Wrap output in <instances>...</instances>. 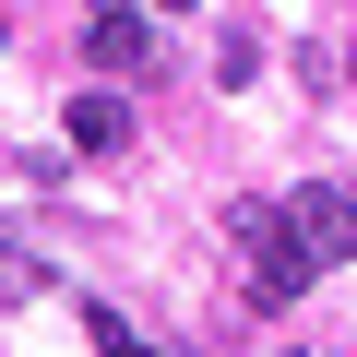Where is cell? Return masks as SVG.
<instances>
[{
	"label": "cell",
	"mask_w": 357,
	"mask_h": 357,
	"mask_svg": "<svg viewBox=\"0 0 357 357\" xmlns=\"http://www.w3.org/2000/svg\"><path fill=\"white\" fill-rule=\"evenodd\" d=\"M84 333H96V357H155V345H143V333H131L119 310H84Z\"/></svg>",
	"instance_id": "cell-5"
},
{
	"label": "cell",
	"mask_w": 357,
	"mask_h": 357,
	"mask_svg": "<svg viewBox=\"0 0 357 357\" xmlns=\"http://www.w3.org/2000/svg\"><path fill=\"white\" fill-rule=\"evenodd\" d=\"M72 155H131V96H72Z\"/></svg>",
	"instance_id": "cell-4"
},
{
	"label": "cell",
	"mask_w": 357,
	"mask_h": 357,
	"mask_svg": "<svg viewBox=\"0 0 357 357\" xmlns=\"http://www.w3.org/2000/svg\"><path fill=\"white\" fill-rule=\"evenodd\" d=\"M84 60H96L107 84L155 72V24H143V0H84Z\"/></svg>",
	"instance_id": "cell-2"
},
{
	"label": "cell",
	"mask_w": 357,
	"mask_h": 357,
	"mask_svg": "<svg viewBox=\"0 0 357 357\" xmlns=\"http://www.w3.org/2000/svg\"><path fill=\"white\" fill-rule=\"evenodd\" d=\"M286 215H298V238H310L321 262H357V191H298Z\"/></svg>",
	"instance_id": "cell-3"
},
{
	"label": "cell",
	"mask_w": 357,
	"mask_h": 357,
	"mask_svg": "<svg viewBox=\"0 0 357 357\" xmlns=\"http://www.w3.org/2000/svg\"><path fill=\"white\" fill-rule=\"evenodd\" d=\"M227 238H238V274H250V298H262V310H286V298L321 274V250L298 238V215H286V203H238V215H227Z\"/></svg>",
	"instance_id": "cell-1"
},
{
	"label": "cell",
	"mask_w": 357,
	"mask_h": 357,
	"mask_svg": "<svg viewBox=\"0 0 357 357\" xmlns=\"http://www.w3.org/2000/svg\"><path fill=\"white\" fill-rule=\"evenodd\" d=\"M167 13H178V0H167Z\"/></svg>",
	"instance_id": "cell-6"
}]
</instances>
